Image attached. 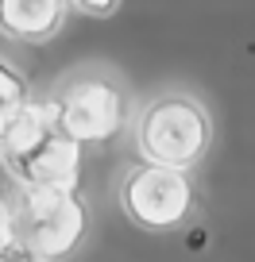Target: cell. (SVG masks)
Returning <instances> with one entry per match:
<instances>
[{"mask_svg":"<svg viewBox=\"0 0 255 262\" xmlns=\"http://www.w3.org/2000/svg\"><path fill=\"white\" fill-rule=\"evenodd\" d=\"M120 208L132 224L147 231H170L186 224L193 212V185H189L186 170L140 162L120 181Z\"/></svg>","mask_w":255,"mask_h":262,"instance_id":"cell-4","label":"cell"},{"mask_svg":"<svg viewBox=\"0 0 255 262\" xmlns=\"http://www.w3.org/2000/svg\"><path fill=\"white\" fill-rule=\"evenodd\" d=\"M85 228H89V212H85V201L77 196V189L27 185L8 224V239H16L39 262H58L77 251Z\"/></svg>","mask_w":255,"mask_h":262,"instance_id":"cell-2","label":"cell"},{"mask_svg":"<svg viewBox=\"0 0 255 262\" xmlns=\"http://www.w3.org/2000/svg\"><path fill=\"white\" fill-rule=\"evenodd\" d=\"M70 0H0V35L16 42H47L62 31Z\"/></svg>","mask_w":255,"mask_h":262,"instance_id":"cell-6","label":"cell"},{"mask_svg":"<svg viewBox=\"0 0 255 262\" xmlns=\"http://www.w3.org/2000/svg\"><path fill=\"white\" fill-rule=\"evenodd\" d=\"M31 100V89H27V81L12 70L4 58H0V135H4V127H8L12 120H16V112Z\"/></svg>","mask_w":255,"mask_h":262,"instance_id":"cell-7","label":"cell"},{"mask_svg":"<svg viewBox=\"0 0 255 262\" xmlns=\"http://www.w3.org/2000/svg\"><path fill=\"white\" fill-rule=\"evenodd\" d=\"M70 8L85 12V16H97V19H108L120 8V0H70Z\"/></svg>","mask_w":255,"mask_h":262,"instance_id":"cell-9","label":"cell"},{"mask_svg":"<svg viewBox=\"0 0 255 262\" xmlns=\"http://www.w3.org/2000/svg\"><path fill=\"white\" fill-rule=\"evenodd\" d=\"M50 112H54V123L62 127V135H70L82 147V143H108L112 139L116 131L124 127L128 100H124L116 81L85 74V77L66 81V89H58L50 97Z\"/></svg>","mask_w":255,"mask_h":262,"instance_id":"cell-5","label":"cell"},{"mask_svg":"<svg viewBox=\"0 0 255 262\" xmlns=\"http://www.w3.org/2000/svg\"><path fill=\"white\" fill-rule=\"evenodd\" d=\"M24 181L16 178V170L8 166V158L0 155V231L8 235V224H12V216H16V208H19V201H24Z\"/></svg>","mask_w":255,"mask_h":262,"instance_id":"cell-8","label":"cell"},{"mask_svg":"<svg viewBox=\"0 0 255 262\" xmlns=\"http://www.w3.org/2000/svg\"><path fill=\"white\" fill-rule=\"evenodd\" d=\"M209 143H213L209 112L182 93H166L151 100L135 123V147L143 162L170 166V170H189L193 162H201Z\"/></svg>","mask_w":255,"mask_h":262,"instance_id":"cell-3","label":"cell"},{"mask_svg":"<svg viewBox=\"0 0 255 262\" xmlns=\"http://www.w3.org/2000/svg\"><path fill=\"white\" fill-rule=\"evenodd\" d=\"M0 155L8 158L24 185L47 189H77L82 173V147L54 123L50 100H27L16 120L0 135Z\"/></svg>","mask_w":255,"mask_h":262,"instance_id":"cell-1","label":"cell"},{"mask_svg":"<svg viewBox=\"0 0 255 262\" xmlns=\"http://www.w3.org/2000/svg\"><path fill=\"white\" fill-rule=\"evenodd\" d=\"M0 262H39V258H35L31 251H24L16 239H8V243H4V251H0Z\"/></svg>","mask_w":255,"mask_h":262,"instance_id":"cell-10","label":"cell"},{"mask_svg":"<svg viewBox=\"0 0 255 262\" xmlns=\"http://www.w3.org/2000/svg\"><path fill=\"white\" fill-rule=\"evenodd\" d=\"M4 243H8V235H4V231H0V251H4Z\"/></svg>","mask_w":255,"mask_h":262,"instance_id":"cell-11","label":"cell"}]
</instances>
